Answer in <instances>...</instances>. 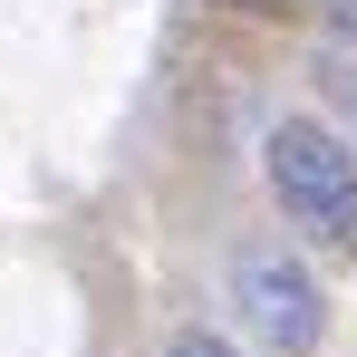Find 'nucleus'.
<instances>
[{"instance_id": "nucleus-1", "label": "nucleus", "mask_w": 357, "mask_h": 357, "mask_svg": "<svg viewBox=\"0 0 357 357\" xmlns=\"http://www.w3.org/2000/svg\"><path fill=\"white\" fill-rule=\"evenodd\" d=\"M261 165H271V193H280L319 241L357 251V155L328 135V126L280 116V126H271V145H261Z\"/></svg>"}, {"instance_id": "nucleus-2", "label": "nucleus", "mask_w": 357, "mask_h": 357, "mask_svg": "<svg viewBox=\"0 0 357 357\" xmlns=\"http://www.w3.org/2000/svg\"><path fill=\"white\" fill-rule=\"evenodd\" d=\"M232 309L251 319V338L271 357H309L319 348V328H328V299H319V280L299 271L280 241H251L232 261Z\"/></svg>"}, {"instance_id": "nucleus-3", "label": "nucleus", "mask_w": 357, "mask_h": 357, "mask_svg": "<svg viewBox=\"0 0 357 357\" xmlns=\"http://www.w3.org/2000/svg\"><path fill=\"white\" fill-rule=\"evenodd\" d=\"M165 357H232V348H222L213 328H174V338H165Z\"/></svg>"}, {"instance_id": "nucleus-4", "label": "nucleus", "mask_w": 357, "mask_h": 357, "mask_svg": "<svg viewBox=\"0 0 357 357\" xmlns=\"http://www.w3.org/2000/svg\"><path fill=\"white\" fill-rule=\"evenodd\" d=\"M328 39H338V49H357V0H328Z\"/></svg>"}]
</instances>
